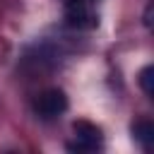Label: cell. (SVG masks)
<instances>
[{
  "instance_id": "obj_3",
  "label": "cell",
  "mask_w": 154,
  "mask_h": 154,
  "mask_svg": "<svg viewBox=\"0 0 154 154\" xmlns=\"http://www.w3.org/2000/svg\"><path fill=\"white\" fill-rule=\"evenodd\" d=\"M65 19L75 29H91L99 22L91 10V2H65Z\"/></svg>"
},
{
  "instance_id": "obj_5",
  "label": "cell",
  "mask_w": 154,
  "mask_h": 154,
  "mask_svg": "<svg viewBox=\"0 0 154 154\" xmlns=\"http://www.w3.org/2000/svg\"><path fill=\"white\" fill-rule=\"evenodd\" d=\"M140 87H142V91H144L147 96L154 94V67H152V65L142 67V72H140Z\"/></svg>"
},
{
  "instance_id": "obj_4",
  "label": "cell",
  "mask_w": 154,
  "mask_h": 154,
  "mask_svg": "<svg viewBox=\"0 0 154 154\" xmlns=\"http://www.w3.org/2000/svg\"><path fill=\"white\" fill-rule=\"evenodd\" d=\"M132 135H135V140H137L144 149H149L152 142H154V125H152L149 120H137V123L132 125Z\"/></svg>"
},
{
  "instance_id": "obj_2",
  "label": "cell",
  "mask_w": 154,
  "mask_h": 154,
  "mask_svg": "<svg viewBox=\"0 0 154 154\" xmlns=\"http://www.w3.org/2000/svg\"><path fill=\"white\" fill-rule=\"evenodd\" d=\"M34 111L41 118H58L60 113L67 111V96L63 89H43L36 99H34Z\"/></svg>"
},
{
  "instance_id": "obj_6",
  "label": "cell",
  "mask_w": 154,
  "mask_h": 154,
  "mask_svg": "<svg viewBox=\"0 0 154 154\" xmlns=\"http://www.w3.org/2000/svg\"><path fill=\"white\" fill-rule=\"evenodd\" d=\"M63 2H91V0H63Z\"/></svg>"
},
{
  "instance_id": "obj_1",
  "label": "cell",
  "mask_w": 154,
  "mask_h": 154,
  "mask_svg": "<svg viewBox=\"0 0 154 154\" xmlns=\"http://www.w3.org/2000/svg\"><path fill=\"white\" fill-rule=\"evenodd\" d=\"M72 132H75V135H72L70 149H75V152H96V149L103 147V135H101V130H99L94 123H89V120L75 123Z\"/></svg>"
}]
</instances>
